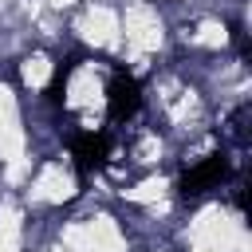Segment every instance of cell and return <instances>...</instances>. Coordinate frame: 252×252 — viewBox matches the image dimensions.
<instances>
[{
  "label": "cell",
  "mask_w": 252,
  "mask_h": 252,
  "mask_svg": "<svg viewBox=\"0 0 252 252\" xmlns=\"http://www.w3.org/2000/svg\"><path fill=\"white\" fill-rule=\"evenodd\" d=\"M224 177H228V158H224V154H209V158H201L197 165L185 169V177H181V197H201V193L217 189Z\"/></svg>",
  "instance_id": "cell-1"
},
{
  "label": "cell",
  "mask_w": 252,
  "mask_h": 252,
  "mask_svg": "<svg viewBox=\"0 0 252 252\" xmlns=\"http://www.w3.org/2000/svg\"><path fill=\"white\" fill-rule=\"evenodd\" d=\"M138 106H142V87L130 79V75H114L110 79V87H106V110H110V118L114 122H126V118H134L138 114Z\"/></svg>",
  "instance_id": "cell-2"
},
{
  "label": "cell",
  "mask_w": 252,
  "mask_h": 252,
  "mask_svg": "<svg viewBox=\"0 0 252 252\" xmlns=\"http://www.w3.org/2000/svg\"><path fill=\"white\" fill-rule=\"evenodd\" d=\"M110 134L106 130H87V134H79L75 138V165H79V173H94V169H102L106 161H110Z\"/></svg>",
  "instance_id": "cell-3"
},
{
  "label": "cell",
  "mask_w": 252,
  "mask_h": 252,
  "mask_svg": "<svg viewBox=\"0 0 252 252\" xmlns=\"http://www.w3.org/2000/svg\"><path fill=\"white\" fill-rule=\"evenodd\" d=\"M67 75H71V59H63V63H59V67H55V79H51V83H47V94H51V98H55V94H59V87H63V83H67Z\"/></svg>",
  "instance_id": "cell-4"
}]
</instances>
